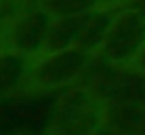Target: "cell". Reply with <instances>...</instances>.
Instances as JSON below:
<instances>
[{
	"instance_id": "6da1fadb",
	"label": "cell",
	"mask_w": 145,
	"mask_h": 135,
	"mask_svg": "<svg viewBox=\"0 0 145 135\" xmlns=\"http://www.w3.org/2000/svg\"><path fill=\"white\" fill-rule=\"evenodd\" d=\"M109 122L107 101L93 84H74L59 93L44 135H101Z\"/></svg>"
},
{
	"instance_id": "7a4b0ae2",
	"label": "cell",
	"mask_w": 145,
	"mask_h": 135,
	"mask_svg": "<svg viewBox=\"0 0 145 135\" xmlns=\"http://www.w3.org/2000/svg\"><path fill=\"white\" fill-rule=\"evenodd\" d=\"M145 49V9L122 7L114 17L97 57L109 66H128Z\"/></svg>"
},
{
	"instance_id": "3957f363",
	"label": "cell",
	"mask_w": 145,
	"mask_h": 135,
	"mask_svg": "<svg viewBox=\"0 0 145 135\" xmlns=\"http://www.w3.org/2000/svg\"><path fill=\"white\" fill-rule=\"evenodd\" d=\"M95 59H97V53L84 51L80 47L57 51V53H44L40 59L34 61L29 89L59 91V89L74 87L91 70Z\"/></svg>"
},
{
	"instance_id": "277c9868",
	"label": "cell",
	"mask_w": 145,
	"mask_h": 135,
	"mask_svg": "<svg viewBox=\"0 0 145 135\" xmlns=\"http://www.w3.org/2000/svg\"><path fill=\"white\" fill-rule=\"evenodd\" d=\"M53 23L55 19L34 0L29 7H23L8 19V26L4 28L2 34V42L7 49L36 61L46 51Z\"/></svg>"
},
{
	"instance_id": "5b68a950",
	"label": "cell",
	"mask_w": 145,
	"mask_h": 135,
	"mask_svg": "<svg viewBox=\"0 0 145 135\" xmlns=\"http://www.w3.org/2000/svg\"><path fill=\"white\" fill-rule=\"evenodd\" d=\"M32 68L34 59L7 47L0 51V101H7L17 93L27 91L32 84Z\"/></svg>"
},
{
	"instance_id": "8992f818",
	"label": "cell",
	"mask_w": 145,
	"mask_h": 135,
	"mask_svg": "<svg viewBox=\"0 0 145 135\" xmlns=\"http://www.w3.org/2000/svg\"><path fill=\"white\" fill-rule=\"evenodd\" d=\"M91 15L93 13L76 15V17H65V19H55L44 53H57V51L80 47V40H82V34H84V30H86V23H88V19H91Z\"/></svg>"
},
{
	"instance_id": "52a82bcc",
	"label": "cell",
	"mask_w": 145,
	"mask_h": 135,
	"mask_svg": "<svg viewBox=\"0 0 145 135\" xmlns=\"http://www.w3.org/2000/svg\"><path fill=\"white\" fill-rule=\"evenodd\" d=\"M53 19H65L76 15H86L109 4L107 0H36Z\"/></svg>"
},
{
	"instance_id": "ba28073f",
	"label": "cell",
	"mask_w": 145,
	"mask_h": 135,
	"mask_svg": "<svg viewBox=\"0 0 145 135\" xmlns=\"http://www.w3.org/2000/svg\"><path fill=\"white\" fill-rule=\"evenodd\" d=\"M133 66L137 68V72H139V74H143V76H145V49L137 55V59L133 61Z\"/></svg>"
},
{
	"instance_id": "9c48e42d",
	"label": "cell",
	"mask_w": 145,
	"mask_h": 135,
	"mask_svg": "<svg viewBox=\"0 0 145 135\" xmlns=\"http://www.w3.org/2000/svg\"><path fill=\"white\" fill-rule=\"evenodd\" d=\"M107 2H112V4H124L126 0H107Z\"/></svg>"
},
{
	"instance_id": "30bf717a",
	"label": "cell",
	"mask_w": 145,
	"mask_h": 135,
	"mask_svg": "<svg viewBox=\"0 0 145 135\" xmlns=\"http://www.w3.org/2000/svg\"><path fill=\"white\" fill-rule=\"evenodd\" d=\"M4 49V42H2V34H0V51Z\"/></svg>"
},
{
	"instance_id": "8fae6325",
	"label": "cell",
	"mask_w": 145,
	"mask_h": 135,
	"mask_svg": "<svg viewBox=\"0 0 145 135\" xmlns=\"http://www.w3.org/2000/svg\"><path fill=\"white\" fill-rule=\"evenodd\" d=\"M0 135H25V133H0Z\"/></svg>"
}]
</instances>
